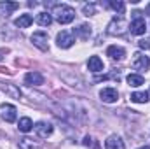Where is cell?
Instances as JSON below:
<instances>
[{"label":"cell","instance_id":"obj_1","mask_svg":"<svg viewBox=\"0 0 150 149\" xmlns=\"http://www.w3.org/2000/svg\"><path fill=\"white\" fill-rule=\"evenodd\" d=\"M52 14L59 25H68L75 19V11L67 4H56L52 9Z\"/></svg>","mask_w":150,"mask_h":149},{"label":"cell","instance_id":"obj_2","mask_svg":"<svg viewBox=\"0 0 150 149\" xmlns=\"http://www.w3.org/2000/svg\"><path fill=\"white\" fill-rule=\"evenodd\" d=\"M127 28H129L127 21L122 16H115V18H112V21L107 27V34L108 35H124Z\"/></svg>","mask_w":150,"mask_h":149},{"label":"cell","instance_id":"obj_3","mask_svg":"<svg viewBox=\"0 0 150 149\" xmlns=\"http://www.w3.org/2000/svg\"><path fill=\"white\" fill-rule=\"evenodd\" d=\"M133 14H134V18H133V21H131V25H129V30H131L133 35H143L145 30H147V23H145V19L142 18V12H140V11H136V12H133Z\"/></svg>","mask_w":150,"mask_h":149},{"label":"cell","instance_id":"obj_4","mask_svg":"<svg viewBox=\"0 0 150 149\" xmlns=\"http://www.w3.org/2000/svg\"><path fill=\"white\" fill-rule=\"evenodd\" d=\"M131 67L134 69V70H140V72H143V70H149L150 67V58L147 54H143V53H136L134 54V58H133V63H131Z\"/></svg>","mask_w":150,"mask_h":149},{"label":"cell","instance_id":"obj_5","mask_svg":"<svg viewBox=\"0 0 150 149\" xmlns=\"http://www.w3.org/2000/svg\"><path fill=\"white\" fill-rule=\"evenodd\" d=\"M0 116L7 123H14L16 117H18V109L14 105H11V104H2L0 105Z\"/></svg>","mask_w":150,"mask_h":149},{"label":"cell","instance_id":"obj_6","mask_svg":"<svg viewBox=\"0 0 150 149\" xmlns=\"http://www.w3.org/2000/svg\"><path fill=\"white\" fill-rule=\"evenodd\" d=\"M33 130H35V133H37L40 139H47V137H51L52 132H54L52 125H51V123H45V121L35 123V125H33Z\"/></svg>","mask_w":150,"mask_h":149},{"label":"cell","instance_id":"obj_7","mask_svg":"<svg viewBox=\"0 0 150 149\" xmlns=\"http://www.w3.org/2000/svg\"><path fill=\"white\" fill-rule=\"evenodd\" d=\"M56 42H58V46H59L61 49H68V47H72V46H74V42H75L74 34H72V32L63 30V32H59V34H58Z\"/></svg>","mask_w":150,"mask_h":149},{"label":"cell","instance_id":"obj_8","mask_svg":"<svg viewBox=\"0 0 150 149\" xmlns=\"http://www.w3.org/2000/svg\"><path fill=\"white\" fill-rule=\"evenodd\" d=\"M32 42H33V46L38 47L40 51H47L49 49V37H47L45 32H35L32 35Z\"/></svg>","mask_w":150,"mask_h":149},{"label":"cell","instance_id":"obj_9","mask_svg":"<svg viewBox=\"0 0 150 149\" xmlns=\"http://www.w3.org/2000/svg\"><path fill=\"white\" fill-rule=\"evenodd\" d=\"M100 98H101L103 102H107V104H113V102H117V98H119V91H117L115 88H103V90L100 91Z\"/></svg>","mask_w":150,"mask_h":149},{"label":"cell","instance_id":"obj_10","mask_svg":"<svg viewBox=\"0 0 150 149\" xmlns=\"http://www.w3.org/2000/svg\"><path fill=\"white\" fill-rule=\"evenodd\" d=\"M105 149H126V146H124V140L119 135H110L105 140Z\"/></svg>","mask_w":150,"mask_h":149},{"label":"cell","instance_id":"obj_11","mask_svg":"<svg viewBox=\"0 0 150 149\" xmlns=\"http://www.w3.org/2000/svg\"><path fill=\"white\" fill-rule=\"evenodd\" d=\"M107 56H110L112 60L120 62V60H124L126 51H124V47H120V46H110V47L107 49Z\"/></svg>","mask_w":150,"mask_h":149},{"label":"cell","instance_id":"obj_12","mask_svg":"<svg viewBox=\"0 0 150 149\" xmlns=\"http://www.w3.org/2000/svg\"><path fill=\"white\" fill-rule=\"evenodd\" d=\"M25 82L30 86H40V84H44V75L40 72H28L25 75Z\"/></svg>","mask_w":150,"mask_h":149},{"label":"cell","instance_id":"obj_13","mask_svg":"<svg viewBox=\"0 0 150 149\" xmlns=\"http://www.w3.org/2000/svg\"><path fill=\"white\" fill-rule=\"evenodd\" d=\"M19 7L18 2H0V16L2 18H7L12 11H16Z\"/></svg>","mask_w":150,"mask_h":149},{"label":"cell","instance_id":"obj_14","mask_svg":"<svg viewBox=\"0 0 150 149\" xmlns=\"http://www.w3.org/2000/svg\"><path fill=\"white\" fill-rule=\"evenodd\" d=\"M87 67H89V70H91V72H94V74L103 72V62H101V58H100V56H91V58H89V62H87Z\"/></svg>","mask_w":150,"mask_h":149},{"label":"cell","instance_id":"obj_15","mask_svg":"<svg viewBox=\"0 0 150 149\" xmlns=\"http://www.w3.org/2000/svg\"><path fill=\"white\" fill-rule=\"evenodd\" d=\"M74 34L77 37H80L82 40H86V39L91 37V25H79L77 28H74Z\"/></svg>","mask_w":150,"mask_h":149},{"label":"cell","instance_id":"obj_16","mask_svg":"<svg viewBox=\"0 0 150 149\" xmlns=\"http://www.w3.org/2000/svg\"><path fill=\"white\" fill-rule=\"evenodd\" d=\"M19 149H42V144L30 137H25L19 140Z\"/></svg>","mask_w":150,"mask_h":149},{"label":"cell","instance_id":"obj_17","mask_svg":"<svg viewBox=\"0 0 150 149\" xmlns=\"http://www.w3.org/2000/svg\"><path fill=\"white\" fill-rule=\"evenodd\" d=\"M32 23H33V16H32V14H21V16L14 21V25H16L18 28H28Z\"/></svg>","mask_w":150,"mask_h":149},{"label":"cell","instance_id":"obj_18","mask_svg":"<svg viewBox=\"0 0 150 149\" xmlns=\"http://www.w3.org/2000/svg\"><path fill=\"white\" fill-rule=\"evenodd\" d=\"M150 100V95L147 91H134V93H131V102H134V104H147Z\"/></svg>","mask_w":150,"mask_h":149},{"label":"cell","instance_id":"obj_19","mask_svg":"<svg viewBox=\"0 0 150 149\" xmlns=\"http://www.w3.org/2000/svg\"><path fill=\"white\" fill-rule=\"evenodd\" d=\"M18 128H19V132L28 133V132L33 128V121H32L30 117H21V119H19V123H18Z\"/></svg>","mask_w":150,"mask_h":149},{"label":"cell","instance_id":"obj_20","mask_svg":"<svg viewBox=\"0 0 150 149\" xmlns=\"http://www.w3.org/2000/svg\"><path fill=\"white\" fill-rule=\"evenodd\" d=\"M143 82H145L143 75H140V74H129L127 75V84L133 86V88H138V86H142Z\"/></svg>","mask_w":150,"mask_h":149},{"label":"cell","instance_id":"obj_21","mask_svg":"<svg viewBox=\"0 0 150 149\" xmlns=\"http://www.w3.org/2000/svg\"><path fill=\"white\" fill-rule=\"evenodd\" d=\"M37 23L40 27H49L52 23V16L49 12H38L37 14Z\"/></svg>","mask_w":150,"mask_h":149},{"label":"cell","instance_id":"obj_22","mask_svg":"<svg viewBox=\"0 0 150 149\" xmlns=\"http://www.w3.org/2000/svg\"><path fill=\"white\" fill-rule=\"evenodd\" d=\"M96 11H98V5L96 4H84V7H82V12H84V16H94L96 14Z\"/></svg>","mask_w":150,"mask_h":149},{"label":"cell","instance_id":"obj_23","mask_svg":"<svg viewBox=\"0 0 150 149\" xmlns=\"http://www.w3.org/2000/svg\"><path fill=\"white\" fill-rule=\"evenodd\" d=\"M108 5L112 7L115 12H119V14H122V12H124V7H126V5H124V2H120V0H117V2L112 0V2H108Z\"/></svg>","mask_w":150,"mask_h":149},{"label":"cell","instance_id":"obj_24","mask_svg":"<svg viewBox=\"0 0 150 149\" xmlns=\"http://www.w3.org/2000/svg\"><path fill=\"white\" fill-rule=\"evenodd\" d=\"M4 90H5L11 97H14V98H19V97H21V91H19V90H16L12 84H4Z\"/></svg>","mask_w":150,"mask_h":149},{"label":"cell","instance_id":"obj_25","mask_svg":"<svg viewBox=\"0 0 150 149\" xmlns=\"http://www.w3.org/2000/svg\"><path fill=\"white\" fill-rule=\"evenodd\" d=\"M82 144H84V146H87V148H89V146H93L94 149L100 148V144H98V142H94V139H93V137H89V135H87V137H84Z\"/></svg>","mask_w":150,"mask_h":149},{"label":"cell","instance_id":"obj_26","mask_svg":"<svg viewBox=\"0 0 150 149\" xmlns=\"http://www.w3.org/2000/svg\"><path fill=\"white\" fill-rule=\"evenodd\" d=\"M138 46H140L142 49H150V37H147V39H142V40L138 42Z\"/></svg>","mask_w":150,"mask_h":149},{"label":"cell","instance_id":"obj_27","mask_svg":"<svg viewBox=\"0 0 150 149\" xmlns=\"http://www.w3.org/2000/svg\"><path fill=\"white\" fill-rule=\"evenodd\" d=\"M5 53H7V49H0V62H2V58H4Z\"/></svg>","mask_w":150,"mask_h":149},{"label":"cell","instance_id":"obj_28","mask_svg":"<svg viewBox=\"0 0 150 149\" xmlns=\"http://www.w3.org/2000/svg\"><path fill=\"white\" fill-rule=\"evenodd\" d=\"M147 14H149V16H150V4H149V5H147Z\"/></svg>","mask_w":150,"mask_h":149},{"label":"cell","instance_id":"obj_29","mask_svg":"<svg viewBox=\"0 0 150 149\" xmlns=\"http://www.w3.org/2000/svg\"><path fill=\"white\" fill-rule=\"evenodd\" d=\"M140 149H150L149 146H143V148H140Z\"/></svg>","mask_w":150,"mask_h":149}]
</instances>
